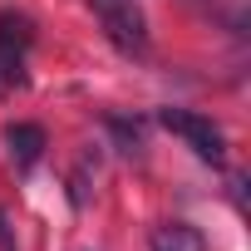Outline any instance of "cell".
Listing matches in <instances>:
<instances>
[{"instance_id":"cell-3","label":"cell","mask_w":251,"mask_h":251,"mask_svg":"<svg viewBox=\"0 0 251 251\" xmlns=\"http://www.w3.org/2000/svg\"><path fill=\"white\" fill-rule=\"evenodd\" d=\"M25 50H30V20L0 15V94L25 84Z\"/></svg>"},{"instance_id":"cell-1","label":"cell","mask_w":251,"mask_h":251,"mask_svg":"<svg viewBox=\"0 0 251 251\" xmlns=\"http://www.w3.org/2000/svg\"><path fill=\"white\" fill-rule=\"evenodd\" d=\"M99 20H103V35L113 40L118 54H128V59H143V54H148V20H143V10H138V0L99 5Z\"/></svg>"},{"instance_id":"cell-6","label":"cell","mask_w":251,"mask_h":251,"mask_svg":"<svg viewBox=\"0 0 251 251\" xmlns=\"http://www.w3.org/2000/svg\"><path fill=\"white\" fill-rule=\"evenodd\" d=\"M89 5H94V10H99V5H118V0H89Z\"/></svg>"},{"instance_id":"cell-2","label":"cell","mask_w":251,"mask_h":251,"mask_svg":"<svg viewBox=\"0 0 251 251\" xmlns=\"http://www.w3.org/2000/svg\"><path fill=\"white\" fill-rule=\"evenodd\" d=\"M163 128L168 133H177L202 163H222L226 158V138H222V128L212 118H202V113H187V108H163Z\"/></svg>"},{"instance_id":"cell-5","label":"cell","mask_w":251,"mask_h":251,"mask_svg":"<svg viewBox=\"0 0 251 251\" xmlns=\"http://www.w3.org/2000/svg\"><path fill=\"white\" fill-rule=\"evenodd\" d=\"M5 143H10V158H15L20 168H30V163L45 153V128H40V123H10V128H5Z\"/></svg>"},{"instance_id":"cell-4","label":"cell","mask_w":251,"mask_h":251,"mask_svg":"<svg viewBox=\"0 0 251 251\" xmlns=\"http://www.w3.org/2000/svg\"><path fill=\"white\" fill-rule=\"evenodd\" d=\"M148 251H207V236L187 222H168L148 236Z\"/></svg>"}]
</instances>
